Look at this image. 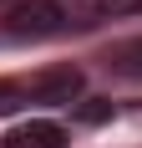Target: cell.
Here are the masks:
<instances>
[{
    "mask_svg": "<svg viewBox=\"0 0 142 148\" xmlns=\"http://www.w3.org/2000/svg\"><path fill=\"white\" fill-rule=\"evenodd\" d=\"M66 31V10L56 0H20L5 10V36H20V41H41V36H56Z\"/></svg>",
    "mask_w": 142,
    "mask_h": 148,
    "instance_id": "cell-1",
    "label": "cell"
},
{
    "mask_svg": "<svg viewBox=\"0 0 142 148\" xmlns=\"http://www.w3.org/2000/svg\"><path fill=\"white\" fill-rule=\"evenodd\" d=\"M81 87H86V72L81 66H46V72L30 77L26 97H36V102H51V107H76L81 102Z\"/></svg>",
    "mask_w": 142,
    "mask_h": 148,
    "instance_id": "cell-2",
    "label": "cell"
},
{
    "mask_svg": "<svg viewBox=\"0 0 142 148\" xmlns=\"http://www.w3.org/2000/svg\"><path fill=\"white\" fill-rule=\"evenodd\" d=\"M0 148H66V128L46 123V118H30V123H15L0 138Z\"/></svg>",
    "mask_w": 142,
    "mask_h": 148,
    "instance_id": "cell-3",
    "label": "cell"
},
{
    "mask_svg": "<svg viewBox=\"0 0 142 148\" xmlns=\"http://www.w3.org/2000/svg\"><path fill=\"white\" fill-rule=\"evenodd\" d=\"M112 66H117V72H127V77H142V41L117 46V51H112Z\"/></svg>",
    "mask_w": 142,
    "mask_h": 148,
    "instance_id": "cell-4",
    "label": "cell"
},
{
    "mask_svg": "<svg viewBox=\"0 0 142 148\" xmlns=\"http://www.w3.org/2000/svg\"><path fill=\"white\" fill-rule=\"evenodd\" d=\"M71 112H76V123H107L112 118V102H107V97H81Z\"/></svg>",
    "mask_w": 142,
    "mask_h": 148,
    "instance_id": "cell-5",
    "label": "cell"
},
{
    "mask_svg": "<svg viewBox=\"0 0 142 148\" xmlns=\"http://www.w3.org/2000/svg\"><path fill=\"white\" fill-rule=\"evenodd\" d=\"M101 15H142V0H97Z\"/></svg>",
    "mask_w": 142,
    "mask_h": 148,
    "instance_id": "cell-6",
    "label": "cell"
},
{
    "mask_svg": "<svg viewBox=\"0 0 142 148\" xmlns=\"http://www.w3.org/2000/svg\"><path fill=\"white\" fill-rule=\"evenodd\" d=\"M15 97H26V92H20V87H0V112H10Z\"/></svg>",
    "mask_w": 142,
    "mask_h": 148,
    "instance_id": "cell-7",
    "label": "cell"
}]
</instances>
